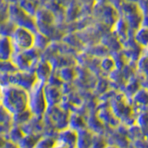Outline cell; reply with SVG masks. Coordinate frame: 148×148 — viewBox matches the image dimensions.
Wrapping results in <instances>:
<instances>
[{"label":"cell","instance_id":"cell-8","mask_svg":"<svg viewBox=\"0 0 148 148\" xmlns=\"http://www.w3.org/2000/svg\"><path fill=\"white\" fill-rule=\"evenodd\" d=\"M24 135H25V134H24V132H22L21 126L12 125V126L10 127V129L8 130V132L5 134V137H6L7 141L18 145V142L21 140L22 137Z\"/></svg>","mask_w":148,"mask_h":148},{"label":"cell","instance_id":"cell-4","mask_svg":"<svg viewBox=\"0 0 148 148\" xmlns=\"http://www.w3.org/2000/svg\"><path fill=\"white\" fill-rule=\"evenodd\" d=\"M58 143L66 148H77L78 131L71 128H66L58 131L57 134Z\"/></svg>","mask_w":148,"mask_h":148},{"label":"cell","instance_id":"cell-9","mask_svg":"<svg viewBox=\"0 0 148 148\" xmlns=\"http://www.w3.org/2000/svg\"><path fill=\"white\" fill-rule=\"evenodd\" d=\"M133 38L141 47H148V28L141 26L134 32Z\"/></svg>","mask_w":148,"mask_h":148},{"label":"cell","instance_id":"cell-11","mask_svg":"<svg viewBox=\"0 0 148 148\" xmlns=\"http://www.w3.org/2000/svg\"><path fill=\"white\" fill-rule=\"evenodd\" d=\"M58 145L57 136L43 135L37 142L34 148H53Z\"/></svg>","mask_w":148,"mask_h":148},{"label":"cell","instance_id":"cell-14","mask_svg":"<svg viewBox=\"0 0 148 148\" xmlns=\"http://www.w3.org/2000/svg\"><path fill=\"white\" fill-rule=\"evenodd\" d=\"M50 43L49 38L45 34H41L40 32H35V41H34V47L37 50H44L48 46Z\"/></svg>","mask_w":148,"mask_h":148},{"label":"cell","instance_id":"cell-21","mask_svg":"<svg viewBox=\"0 0 148 148\" xmlns=\"http://www.w3.org/2000/svg\"><path fill=\"white\" fill-rule=\"evenodd\" d=\"M53 148H66V147H64V146H62V145H58H58H56L55 147H53Z\"/></svg>","mask_w":148,"mask_h":148},{"label":"cell","instance_id":"cell-15","mask_svg":"<svg viewBox=\"0 0 148 148\" xmlns=\"http://www.w3.org/2000/svg\"><path fill=\"white\" fill-rule=\"evenodd\" d=\"M0 124L12 126L13 125V116L9 111L0 105Z\"/></svg>","mask_w":148,"mask_h":148},{"label":"cell","instance_id":"cell-13","mask_svg":"<svg viewBox=\"0 0 148 148\" xmlns=\"http://www.w3.org/2000/svg\"><path fill=\"white\" fill-rule=\"evenodd\" d=\"M12 116H13V125H17V126H22V125L27 123L32 118V114L31 113V111L29 109L21 113L14 114Z\"/></svg>","mask_w":148,"mask_h":148},{"label":"cell","instance_id":"cell-1","mask_svg":"<svg viewBox=\"0 0 148 148\" xmlns=\"http://www.w3.org/2000/svg\"><path fill=\"white\" fill-rule=\"evenodd\" d=\"M1 105L12 115L28 110L29 92L16 85H3Z\"/></svg>","mask_w":148,"mask_h":148},{"label":"cell","instance_id":"cell-7","mask_svg":"<svg viewBox=\"0 0 148 148\" xmlns=\"http://www.w3.org/2000/svg\"><path fill=\"white\" fill-rule=\"evenodd\" d=\"M34 73L37 77V80L46 83L53 73L52 64L48 60H40L34 69Z\"/></svg>","mask_w":148,"mask_h":148},{"label":"cell","instance_id":"cell-10","mask_svg":"<svg viewBox=\"0 0 148 148\" xmlns=\"http://www.w3.org/2000/svg\"><path fill=\"white\" fill-rule=\"evenodd\" d=\"M43 135H34V134H26L18 142V148H34L37 142Z\"/></svg>","mask_w":148,"mask_h":148},{"label":"cell","instance_id":"cell-18","mask_svg":"<svg viewBox=\"0 0 148 148\" xmlns=\"http://www.w3.org/2000/svg\"><path fill=\"white\" fill-rule=\"evenodd\" d=\"M7 143V139L5 135H0V148H3Z\"/></svg>","mask_w":148,"mask_h":148},{"label":"cell","instance_id":"cell-16","mask_svg":"<svg viewBox=\"0 0 148 148\" xmlns=\"http://www.w3.org/2000/svg\"><path fill=\"white\" fill-rule=\"evenodd\" d=\"M116 66V63H115V60L113 58H110V57H106L102 59L101 61V67L104 71H114V68Z\"/></svg>","mask_w":148,"mask_h":148},{"label":"cell","instance_id":"cell-6","mask_svg":"<svg viewBox=\"0 0 148 148\" xmlns=\"http://www.w3.org/2000/svg\"><path fill=\"white\" fill-rule=\"evenodd\" d=\"M15 50L11 37L0 34V61L10 62Z\"/></svg>","mask_w":148,"mask_h":148},{"label":"cell","instance_id":"cell-19","mask_svg":"<svg viewBox=\"0 0 148 148\" xmlns=\"http://www.w3.org/2000/svg\"><path fill=\"white\" fill-rule=\"evenodd\" d=\"M97 4H106V3H110L111 1H114V0H95Z\"/></svg>","mask_w":148,"mask_h":148},{"label":"cell","instance_id":"cell-20","mask_svg":"<svg viewBox=\"0 0 148 148\" xmlns=\"http://www.w3.org/2000/svg\"><path fill=\"white\" fill-rule=\"evenodd\" d=\"M2 90H3V85L0 83V105H1V99H2Z\"/></svg>","mask_w":148,"mask_h":148},{"label":"cell","instance_id":"cell-2","mask_svg":"<svg viewBox=\"0 0 148 148\" xmlns=\"http://www.w3.org/2000/svg\"><path fill=\"white\" fill-rule=\"evenodd\" d=\"M45 82L37 80L34 85L29 92V106L28 109L31 111L32 116L43 117L47 110V103L45 96Z\"/></svg>","mask_w":148,"mask_h":148},{"label":"cell","instance_id":"cell-3","mask_svg":"<svg viewBox=\"0 0 148 148\" xmlns=\"http://www.w3.org/2000/svg\"><path fill=\"white\" fill-rule=\"evenodd\" d=\"M10 37L15 53L26 51L34 47L35 32H32L27 28L17 26Z\"/></svg>","mask_w":148,"mask_h":148},{"label":"cell","instance_id":"cell-12","mask_svg":"<svg viewBox=\"0 0 148 148\" xmlns=\"http://www.w3.org/2000/svg\"><path fill=\"white\" fill-rule=\"evenodd\" d=\"M58 76L64 82H69L76 77V71L71 67H62L58 69Z\"/></svg>","mask_w":148,"mask_h":148},{"label":"cell","instance_id":"cell-17","mask_svg":"<svg viewBox=\"0 0 148 148\" xmlns=\"http://www.w3.org/2000/svg\"><path fill=\"white\" fill-rule=\"evenodd\" d=\"M3 148H18V145H16V143H13L11 142L7 141L6 145H5V146Z\"/></svg>","mask_w":148,"mask_h":148},{"label":"cell","instance_id":"cell-5","mask_svg":"<svg viewBox=\"0 0 148 148\" xmlns=\"http://www.w3.org/2000/svg\"><path fill=\"white\" fill-rule=\"evenodd\" d=\"M44 91L46 103H47V108H51V106H59V104L61 103L63 99L61 87L54 86L48 84V83H45Z\"/></svg>","mask_w":148,"mask_h":148}]
</instances>
